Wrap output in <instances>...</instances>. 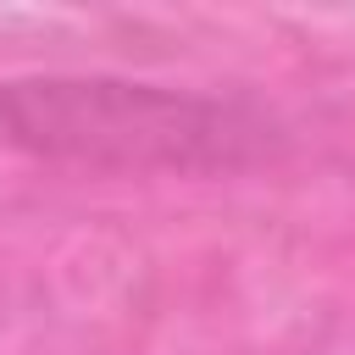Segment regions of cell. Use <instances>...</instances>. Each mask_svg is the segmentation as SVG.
Returning <instances> with one entry per match:
<instances>
[{"instance_id":"cell-1","label":"cell","mask_w":355,"mask_h":355,"mask_svg":"<svg viewBox=\"0 0 355 355\" xmlns=\"http://www.w3.org/2000/svg\"><path fill=\"white\" fill-rule=\"evenodd\" d=\"M0 139L105 172H244L277 155L283 128L233 94L116 72H44L0 83Z\"/></svg>"}]
</instances>
